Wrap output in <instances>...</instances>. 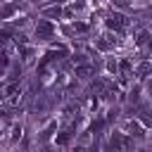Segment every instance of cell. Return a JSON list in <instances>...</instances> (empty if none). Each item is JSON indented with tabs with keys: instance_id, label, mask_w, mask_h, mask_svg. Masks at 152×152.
Returning a JSON list of instances; mask_svg holds the SVG:
<instances>
[{
	"instance_id": "1",
	"label": "cell",
	"mask_w": 152,
	"mask_h": 152,
	"mask_svg": "<svg viewBox=\"0 0 152 152\" xmlns=\"http://www.w3.org/2000/svg\"><path fill=\"white\" fill-rule=\"evenodd\" d=\"M52 33H55V26H52L48 19H40V21L36 24V38H38V40H50Z\"/></svg>"
},
{
	"instance_id": "2",
	"label": "cell",
	"mask_w": 152,
	"mask_h": 152,
	"mask_svg": "<svg viewBox=\"0 0 152 152\" xmlns=\"http://www.w3.org/2000/svg\"><path fill=\"white\" fill-rule=\"evenodd\" d=\"M126 24H128V19H126L124 14H119V12H112V14L107 17V26L114 28V31H124Z\"/></svg>"
},
{
	"instance_id": "3",
	"label": "cell",
	"mask_w": 152,
	"mask_h": 152,
	"mask_svg": "<svg viewBox=\"0 0 152 152\" xmlns=\"http://www.w3.org/2000/svg\"><path fill=\"white\" fill-rule=\"evenodd\" d=\"M126 131H128V135H131V138H142V135H145V133H142L140 121H133V119H128V121H126Z\"/></svg>"
},
{
	"instance_id": "4",
	"label": "cell",
	"mask_w": 152,
	"mask_h": 152,
	"mask_svg": "<svg viewBox=\"0 0 152 152\" xmlns=\"http://www.w3.org/2000/svg\"><path fill=\"white\" fill-rule=\"evenodd\" d=\"M76 76L78 78H90V76H95V66L93 64H78L76 66Z\"/></svg>"
},
{
	"instance_id": "5",
	"label": "cell",
	"mask_w": 152,
	"mask_h": 152,
	"mask_svg": "<svg viewBox=\"0 0 152 152\" xmlns=\"http://www.w3.org/2000/svg\"><path fill=\"white\" fill-rule=\"evenodd\" d=\"M138 121H140L142 126H147V128H152V112H150V109H145V107H140V114H138Z\"/></svg>"
},
{
	"instance_id": "6",
	"label": "cell",
	"mask_w": 152,
	"mask_h": 152,
	"mask_svg": "<svg viewBox=\"0 0 152 152\" xmlns=\"http://www.w3.org/2000/svg\"><path fill=\"white\" fill-rule=\"evenodd\" d=\"M43 17H48V19H59V17H62V7H59V5L45 7V10H43Z\"/></svg>"
},
{
	"instance_id": "7",
	"label": "cell",
	"mask_w": 152,
	"mask_h": 152,
	"mask_svg": "<svg viewBox=\"0 0 152 152\" xmlns=\"http://www.w3.org/2000/svg\"><path fill=\"white\" fill-rule=\"evenodd\" d=\"M135 74H138L140 78H147V76L152 74V64H150V62H140L138 69H135Z\"/></svg>"
},
{
	"instance_id": "8",
	"label": "cell",
	"mask_w": 152,
	"mask_h": 152,
	"mask_svg": "<svg viewBox=\"0 0 152 152\" xmlns=\"http://www.w3.org/2000/svg\"><path fill=\"white\" fill-rule=\"evenodd\" d=\"M17 7H19V5H2V7H0V19H10V17L17 12Z\"/></svg>"
},
{
	"instance_id": "9",
	"label": "cell",
	"mask_w": 152,
	"mask_h": 152,
	"mask_svg": "<svg viewBox=\"0 0 152 152\" xmlns=\"http://www.w3.org/2000/svg\"><path fill=\"white\" fill-rule=\"evenodd\" d=\"M114 45V38L112 36H102L100 40H97V50H109Z\"/></svg>"
},
{
	"instance_id": "10",
	"label": "cell",
	"mask_w": 152,
	"mask_h": 152,
	"mask_svg": "<svg viewBox=\"0 0 152 152\" xmlns=\"http://www.w3.org/2000/svg\"><path fill=\"white\" fill-rule=\"evenodd\" d=\"M71 140V128H64V131H59V135H57V145H66Z\"/></svg>"
},
{
	"instance_id": "11",
	"label": "cell",
	"mask_w": 152,
	"mask_h": 152,
	"mask_svg": "<svg viewBox=\"0 0 152 152\" xmlns=\"http://www.w3.org/2000/svg\"><path fill=\"white\" fill-rule=\"evenodd\" d=\"M55 128H57V124H50V126H48V128L40 133V142H48V140H50V135L55 133Z\"/></svg>"
},
{
	"instance_id": "12",
	"label": "cell",
	"mask_w": 152,
	"mask_h": 152,
	"mask_svg": "<svg viewBox=\"0 0 152 152\" xmlns=\"http://www.w3.org/2000/svg\"><path fill=\"white\" fill-rule=\"evenodd\" d=\"M119 71H121V76L126 78V76H128V71H131V62H128V59H124V62L119 64Z\"/></svg>"
},
{
	"instance_id": "13",
	"label": "cell",
	"mask_w": 152,
	"mask_h": 152,
	"mask_svg": "<svg viewBox=\"0 0 152 152\" xmlns=\"http://www.w3.org/2000/svg\"><path fill=\"white\" fill-rule=\"evenodd\" d=\"M86 104H88V109H90V112H95V109H97V97H95V95H88Z\"/></svg>"
},
{
	"instance_id": "14",
	"label": "cell",
	"mask_w": 152,
	"mask_h": 152,
	"mask_svg": "<svg viewBox=\"0 0 152 152\" xmlns=\"http://www.w3.org/2000/svg\"><path fill=\"white\" fill-rule=\"evenodd\" d=\"M147 43H150V33L140 31V36H138V45H147Z\"/></svg>"
},
{
	"instance_id": "15",
	"label": "cell",
	"mask_w": 152,
	"mask_h": 152,
	"mask_svg": "<svg viewBox=\"0 0 152 152\" xmlns=\"http://www.w3.org/2000/svg\"><path fill=\"white\" fill-rule=\"evenodd\" d=\"M107 69H109L112 74H116V71H119V64H116L114 59H109V62H107Z\"/></svg>"
},
{
	"instance_id": "16",
	"label": "cell",
	"mask_w": 152,
	"mask_h": 152,
	"mask_svg": "<svg viewBox=\"0 0 152 152\" xmlns=\"http://www.w3.org/2000/svg\"><path fill=\"white\" fill-rule=\"evenodd\" d=\"M74 28H76L78 33H86V31H88V26H86V24H81V21H76V24H74Z\"/></svg>"
},
{
	"instance_id": "17",
	"label": "cell",
	"mask_w": 152,
	"mask_h": 152,
	"mask_svg": "<svg viewBox=\"0 0 152 152\" xmlns=\"http://www.w3.org/2000/svg\"><path fill=\"white\" fill-rule=\"evenodd\" d=\"M0 66H2V69L10 66V57H7V55H0Z\"/></svg>"
},
{
	"instance_id": "18",
	"label": "cell",
	"mask_w": 152,
	"mask_h": 152,
	"mask_svg": "<svg viewBox=\"0 0 152 152\" xmlns=\"http://www.w3.org/2000/svg\"><path fill=\"white\" fill-rule=\"evenodd\" d=\"M12 133H14V135H12V138H14V140H17V138H19V135H21V126H12Z\"/></svg>"
},
{
	"instance_id": "19",
	"label": "cell",
	"mask_w": 152,
	"mask_h": 152,
	"mask_svg": "<svg viewBox=\"0 0 152 152\" xmlns=\"http://www.w3.org/2000/svg\"><path fill=\"white\" fill-rule=\"evenodd\" d=\"M7 38H10V36H7V33H5V31H0V48H2V45H5V43H7Z\"/></svg>"
},
{
	"instance_id": "20",
	"label": "cell",
	"mask_w": 152,
	"mask_h": 152,
	"mask_svg": "<svg viewBox=\"0 0 152 152\" xmlns=\"http://www.w3.org/2000/svg\"><path fill=\"white\" fill-rule=\"evenodd\" d=\"M133 152H150V150H145V147H138V150H133Z\"/></svg>"
},
{
	"instance_id": "21",
	"label": "cell",
	"mask_w": 152,
	"mask_h": 152,
	"mask_svg": "<svg viewBox=\"0 0 152 152\" xmlns=\"http://www.w3.org/2000/svg\"><path fill=\"white\" fill-rule=\"evenodd\" d=\"M150 95H152V83H150Z\"/></svg>"
},
{
	"instance_id": "22",
	"label": "cell",
	"mask_w": 152,
	"mask_h": 152,
	"mask_svg": "<svg viewBox=\"0 0 152 152\" xmlns=\"http://www.w3.org/2000/svg\"><path fill=\"white\" fill-rule=\"evenodd\" d=\"M0 76H2V66H0Z\"/></svg>"
}]
</instances>
